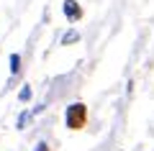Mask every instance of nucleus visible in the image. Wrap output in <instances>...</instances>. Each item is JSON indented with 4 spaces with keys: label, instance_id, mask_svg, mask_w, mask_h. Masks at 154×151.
<instances>
[{
    "label": "nucleus",
    "instance_id": "4",
    "mask_svg": "<svg viewBox=\"0 0 154 151\" xmlns=\"http://www.w3.org/2000/svg\"><path fill=\"white\" fill-rule=\"evenodd\" d=\"M72 41H80V33H77V31H67L64 38H62V44H64V46H67V44H72Z\"/></svg>",
    "mask_w": 154,
    "mask_h": 151
},
{
    "label": "nucleus",
    "instance_id": "5",
    "mask_svg": "<svg viewBox=\"0 0 154 151\" xmlns=\"http://www.w3.org/2000/svg\"><path fill=\"white\" fill-rule=\"evenodd\" d=\"M18 100H21V103H28V100H31V87H28V85H23V90H21V95H18Z\"/></svg>",
    "mask_w": 154,
    "mask_h": 151
},
{
    "label": "nucleus",
    "instance_id": "1",
    "mask_svg": "<svg viewBox=\"0 0 154 151\" xmlns=\"http://www.w3.org/2000/svg\"><path fill=\"white\" fill-rule=\"evenodd\" d=\"M67 128L69 131H80L85 128V123H88V108H85L82 103H72L69 108H67Z\"/></svg>",
    "mask_w": 154,
    "mask_h": 151
},
{
    "label": "nucleus",
    "instance_id": "3",
    "mask_svg": "<svg viewBox=\"0 0 154 151\" xmlns=\"http://www.w3.org/2000/svg\"><path fill=\"white\" fill-rule=\"evenodd\" d=\"M21 72V54H11V74Z\"/></svg>",
    "mask_w": 154,
    "mask_h": 151
},
{
    "label": "nucleus",
    "instance_id": "6",
    "mask_svg": "<svg viewBox=\"0 0 154 151\" xmlns=\"http://www.w3.org/2000/svg\"><path fill=\"white\" fill-rule=\"evenodd\" d=\"M33 151H49V146H46V143H38V146H36Z\"/></svg>",
    "mask_w": 154,
    "mask_h": 151
},
{
    "label": "nucleus",
    "instance_id": "2",
    "mask_svg": "<svg viewBox=\"0 0 154 151\" xmlns=\"http://www.w3.org/2000/svg\"><path fill=\"white\" fill-rule=\"evenodd\" d=\"M64 16H67V21H69V23H75V21L82 18V8H80L77 0H64Z\"/></svg>",
    "mask_w": 154,
    "mask_h": 151
}]
</instances>
